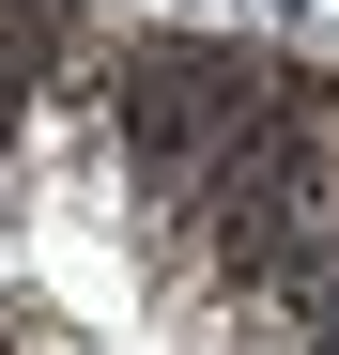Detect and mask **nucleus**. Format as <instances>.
<instances>
[{"label": "nucleus", "instance_id": "nucleus-1", "mask_svg": "<svg viewBox=\"0 0 339 355\" xmlns=\"http://www.w3.org/2000/svg\"><path fill=\"white\" fill-rule=\"evenodd\" d=\"M232 355H309V324H293V309H247V324H232Z\"/></svg>", "mask_w": 339, "mask_h": 355}, {"label": "nucleus", "instance_id": "nucleus-2", "mask_svg": "<svg viewBox=\"0 0 339 355\" xmlns=\"http://www.w3.org/2000/svg\"><path fill=\"white\" fill-rule=\"evenodd\" d=\"M0 355H93V340H62V324H16V340H0Z\"/></svg>", "mask_w": 339, "mask_h": 355}]
</instances>
